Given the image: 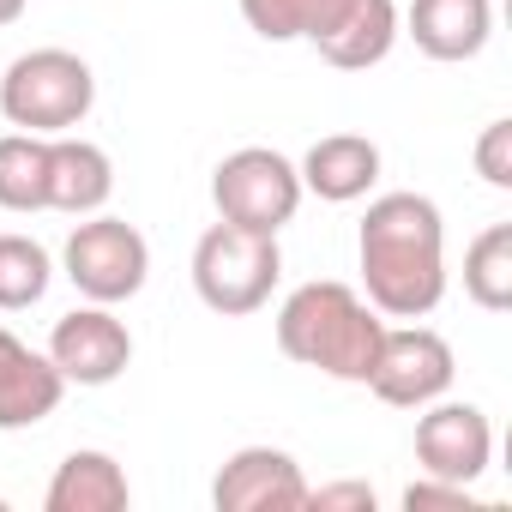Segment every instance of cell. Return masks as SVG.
Returning a JSON list of instances; mask_svg holds the SVG:
<instances>
[{"mask_svg":"<svg viewBox=\"0 0 512 512\" xmlns=\"http://www.w3.org/2000/svg\"><path fill=\"white\" fill-rule=\"evenodd\" d=\"M404 31L428 61H476L494 31V0H410Z\"/></svg>","mask_w":512,"mask_h":512,"instance_id":"cell-12","label":"cell"},{"mask_svg":"<svg viewBox=\"0 0 512 512\" xmlns=\"http://www.w3.org/2000/svg\"><path fill=\"white\" fill-rule=\"evenodd\" d=\"M296 175H302V193H320L326 205H350L380 181V145L362 133H326Z\"/></svg>","mask_w":512,"mask_h":512,"instance_id":"cell-14","label":"cell"},{"mask_svg":"<svg viewBox=\"0 0 512 512\" xmlns=\"http://www.w3.org/2000/svg\"><path fill=\"white\" fill-rule=\"evenodd\" d=\"M350 13V0H241V19L247 31H260L266 43H320L338 19Z\"/></svg>","mask_w":512,"mask_h":512,"instance_id":"cell-17","label":"cell"},{"mask_svg":"<svg viewBox=\"0 0 512 512\" xmlns=\"http://www.w3.org/2000/svg\"><path fill=\"white\" fill-rule=\"evenodd\" d=\"M61 392H67L61 368L0 326V434H19V428H37L43 416H55Z\"/></svg>","mask_w":512,"mask_h":512,"instance_id":"cell-11","label":"cell"},{"mask_svg":"<svg viewBox=\"0 0 512 512\" xmlns=\"http://www.w3.org/2000/svg\"><path fill=\"white\" fill-rule=\"evenodd\" d=\"M464 296L488 314L512 308V223H488L464 247Z\"/></svg>","mask_w":512,"mask_h":512,"instance_id":"cell-18","label":"cell"},{"mask_svg":"<svg viewBox=\"0 0 512 512\" xmlns=\"http://www.w3.org/2000/svg\"><path fill=\"white\" fill-rule=\"evenodd\" d=\"M133 500V488H127V470L109 458V452H67L61 458V470L49 476V494H43V506L49 512H121Z\"/></svg>","mask_w":512,"mask_h":512,"instance_id":"cell-15","label":"cell"},{"mask_svg":"<svg viewBox=\"0 0 512 512\" xmlns=\"http://www.w3.org/2000/svg\"><path fill=\"white\" fill-rule=\"evenodd\" d=\"M458 362H452V344L428 326H386L380 332V350H374V398L380 404H398V410H422L434 398H446Z\"/></svg>","mask_w":512,"mask_h":512,"instance_id":"cell-7","label":"cell"},{"mask_svg":"<svg viewBox=\"0 0 512 512\" xmlns=\"http://www.w3.org/2000/svg\"><path fill=\"white\" fill-rule=\"evenodd\" d=\"M25 7H31V0H0V25H19Z\"/></svg>","mask_w":512,"mask_h":512,"instance_id":"cell-24","label":"cell"},{"mask_svg":"<svg viewBox=\"0 0 512 512\" xmlns=\"http://www.w3.org/2000/svg\"><path fill=\"white\" fill-rule=\"evenodd\" d=\"M49 247L31 241V235H0V314H19V308H37L49 296Z\"/></svg>","mask_w":512,"mask_h":512,"instance_id":"cell-20","label":"cell"},{"mask_svg":"<svg viewBox=\"0 0 512 512\" xmlns=\"http://www.w3.org/2000/svg\"><path fill=\"white\" fill-rule=\"evenodd\" d=\"M476 175L488 187H512V121H488L476 139Z\"/></svg>","mask_w":512,"mask_h":512,"instance_id":"cell-21","label":"cell"},{"mask_svg":"<svg viewBox=\"0 0 512 512\" xmlns=\"http://www.w3.org/2000/svg\"><path fill=\"white\" fill-rule=\"evenodd\" d=\"M211 205H217L223 223L278 235L296 217V205H302V175L272 145H241V151H229L211 169Z\"/></svg>","mask_w":512,"mask_h":512,"instance_id":"cell-5","label":"cell"},{"mask_svg":"<svg viewBox=\"0 0 512 512\" xmlns=\"http://www.w3.org/2000/svg\"><path fill=\"white\" fill-rule=\"evenodd\" d=\"M368 308L386 320H422L446 296V229L428 193H380L356 235Z\"/></svg>","mask_w":512,"mask_h":512,"instance_id":"cell-1","label":"cell"},{"mask_svg":"<svg viewBox=\"0 0 512 512\" xmlns=\"http://www.w3.org/2000/svg\"><path fill=\"white\" fill-rule=\"evenodd\" d=\"M61 266H67V278H73V290H79L85 302L115 308V302H127V296L145 290L151 247H145V235H139L127 217H97V211H91V217L67 235Z\"/></svg>","mask_w":512,"mask_h":512,"instance_id":"cell-6","label":"cell"},{"mask_svg":"<svg viewBox=\"0 0 512 512\" xmlns=\"http://www.w3.org/2000/svg\"><path fill=\"white\" fill-rule=\"evenodd\" d=\"M404 506H410V512H434V506H446V512H470V506H476V494H470L464 482L422 476V482H410V488H404Z\"/></svg>","mask_w":512,"mask_h":512,"instance_id":"cell-22","label":"cell"},{"mask_svg":"<svg viewBox=\"0 0 512 512\" xmlns=\"http://www.w3.org/2000/svg\"><path fill=\"white\" fill-rule=\"evenodd\" d=\"M284 278V253H278V235H260V229H241V223H211L193 247V290L211 314L223 320H241V314H260L272 302Z\"/></svg>","mask_w":512,"mask_h":512,"instance_id":"cell-3","label":"cell"},{"mask_svg":"<svg viewBox=\"0 0 512 512\" xmlns=\"http://www.w3.org/2000/svg\"><path fill=\"white\" fill-rule=\"evenodd\" d=\"M49 362L61 368L67 386H109V380H121L127 362H133V332H127L103 302L73 308V314L55 320V332H49Z\"/></svg>","mask_w":512,"mask_h":512,"instance_id":"cell-8","label":"cell"},{"mask_svg":"<svg viewBox=\"0 0 512 512\" xmlns=\"http://www.w3.org/2000/svg\"><path fill=\"white\" fill-rule=\"evenodd\" d=\"M115 193V163L103 145L79 139V133H55L49 139V211L67 217H91L103 211Z\"/></svg>","mask_w":512,"mask_h":512,"instance_id":"cell-13","label":"cell"},{"mask_svg":"<svg viewBox=\"0 0 512 512\" xmlns=\"http://www.w3.org/2000/svg\"><path fill=\"white\" fill-rule=\"evenodd\" d=\"M308 506H362V512H374V488L368 482H338V488H308Z\"/></svg>","mask_w":512,"mask_h":512,"instance_id":"cell-23","label":"cell"},{"mask_svg":"<svg viewBox=\"0 0 512 512\" xmlns=\"http://www.w3.org/2000/svg\"><path fill=\"white\" fill-rule=\"evenodd\" d=\"M97 103V79L73 49H31L0 79V115L19 133H73Z\"/></svg>","mask_w":512,"mask_h":512,"instance_id":"cell-4","label":"cell"},{"mask_svg":"<svg viewBox=\"0 0 512 512\" xmlns=\"http://www.w3.org/2000/svg\"><path fill=\"white\" fill-rule=\"evenodd\" d=\"M211 506L217 512H296L308 506V476L278 446H241L223 458L211 482Z\"/></svg>","mask_w":512,"mask_h":512,"instance_id":"cell-9","label":"cell"},{"mask_svg":"<svg viewBox=\"0 0 512 512\" xmlns=\"http://www.w3.org/2000/svg\"><path fill=\"white\" fill-rule=\"evenodd\" d=\"M392 43H398V7L392 0H350V13L314 49L344 73H368V67H380L392 55Z\"/></svg>","mask_w":512,"mask_h":512,"instance_id":"cell-16","label":"cell"},{"mask_svg":"<svg viewBox=\"0 0 512 512\" xmlns=\"http://www.w3.org/2000/svg\"><path fill=\"white\" fill-rule=\"evenodd\" d=\"M0 205L7 211H49V139L43 133L0 139Z\"/></svg>","mask_w":512,"mask_h":512,"instance_id":"cell-19","label":"cell"},{"mask_svg":"<svg viewBox=\"0 0 512 512\" xmlns=\"http://www.w3.org/2000/svg\"><path fill=\"white\" fill-rule=\"evenodd\" d=\"M494 458V428L476 404H422V422H416V464L422 476H440V482H476Z\"/></svg>","mask_w":512,"mask_h":512,"instance_id":"cell-10","label":"cell"},{"mask_svg":"<svg viewBox=\"0 0 512 512\" xmlns=\"http://www.w3.org/2000/svg\"><path fill=\"white\" fill-rule=\"evenodd\" d=\"M386 320L350 290V284H302L284 308H278V350L302 368H320L332 380L368 386L374 374V350H380Z\"/></svg>","mask_w":512,"mask_h":512,"instance_id":"cell-2","label":"cell"}]
</instances>
